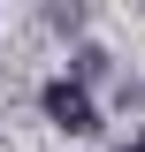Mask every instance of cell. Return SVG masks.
<instances>
[{
  "label": "cell",
  "instance_id": "6da1fadb",
  "mask_svg": "<svg viewBox=\"0 0 145 152\" xmlns=\"http://www.w3.org/2000/svg\"><path fill=\"white\" fill-rule=\"evenodd\" d=\"M46 122H54V129H69V137H92V129H99V114H92V91L76 84V76L46 84Z\"/></svg>",
  "mask_w": 145,
  "mask_h": 152
},
{
  "label": "cell",
  "instance_id": "7a4b0ae2",
  "mask_svg": "<svg viewBox=\"0 0 145 152\" xmlns=\"http://www.w3.org/2000/svg\"><path fill=\"white\" fill-rule=\"evenodd\" d=\"M92 76H107V53H99V46H84V53H76V84H92Z\"/></svg>",
  "mask_w": 145,
  "mask_h": 152
},
{
  "label": "cell",
  "instance_id": "3957f363",
  "mask_svg": "<svg viewBox=\"0 0 145 152\" xmlns=\"http://www.w3.org/2000/svg\"><path fill=\"white\" fill-rule=\"evenodd\" d=\"M122 152H145V137H138V145H122Z\"/></svg>",
  "mask_w": 145,
  "mask_h": 152
}]
</instances>
